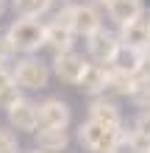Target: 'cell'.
<instances>
[{"label": "cell", "instance_id": "d4e9b609", "mask_svg": "<svg viewBox=\"0 0 150 153\" xmlns=\"http://www.w3.org/2000/svg\"><path fill=\"white\" fill-rule=\"evenodd\" d=\"M6 11V0H0V14H3Z\"/></svg>", "mask_w": 150, "mask_h": 153}, {"label": "cell", "instance_id": "30bf717a", "mask_svg": "<svg viewBox=\"0 0 150 153\" xmlns=\"http://www.w3.org/2000/svg\"><path fill=\"white\" fill-rule=\"evenodd\" d=\"M120 42L128 45V48H134L139 53L150 50V22L147 20H136L131 25H122L120 28Z\"/></svg>", "mask_w": 150, "mask_h": 153}, {"label": "cell", "instance_id": "5b68a950", "mask_svg": "<svg viewBox=\"0 0 150 153\" xmlns=\"http://www.w3.org/2000/svg\"><path fill=\"white\" fill-rule=\"evenodd\" d=\"M86 61L83 56H78L75 50H69V53H58L56 59H53V73H56L58 81H64V84H81V78L86 73Z\"/></svg>", "mask_w": 150, "mask_h": 153}, {"label": "cell", "instance_id": "4316f807", "mask_svg": "<svg viewBox=\"0 0 150 153\" xmlns=\"http://www.w3.org/2000/svg\"><path fill=\"white\" fill-rule=\"evenodd\" d=\"M36 153H45V150H36Z\"/></svg>", "mask_w": 150, "mask_h": 153}, {"label": "cell", "instance_id": "7a4b0ae2", "mask_svg": "<svg viewBox=\"0 0 150 153\" xmlns=\"http://www.w3.org/2000/svg\"><path fill=\"white\" fill-rule=\"evenodd\" d=\"M53 22H58L61 28H69L72 33H81V36H86V39L103 28L100 11H98V6H92V3H81V6H67V8H61Z\"/></svg>", "mask_w": 150, "mask_h": 153}, {"label": "cell", "instance_id": "2e32d148", "mask_svg": "<svg viewBox=\"0 0 150 153\" xmlns=\"http://www.w3.org/2000/svg\"><path fill=\"white\" fill-rule=\"evenodd\" d=\"M53 0H14V11L25 20H36L45 11H50Z\"/></svg>", "mask_w": 150, "mask_h": 153}, {"label": "cell", "instance_id": "ba28073f", "mask_svg": "<svg viewBox=\"0 0 150 153\" xmlns=\"http://www.w3.org/2000/svg\"><path fill=\"white\" fill-rule=\"evenodd\" d=\"M8 114V123H11V128H17V131H28V134H33L39 128V106H33L31 100H22L14 106L11 111H6Z\"/></svg>", "mask_w": 150, "mask_h": 153}, {"label": "cell", "instance_id": "7402d4cb", "mask_svg": "<svg viewBox=\"0 0 150 153\" xmlns=\"http://www.w3.org/2000/svg\"><path fill=\"white\" fill-rule=\"evenodd\" d=\"M14 45H11V39H8V33H0V61L3 59H11L14 56Z\"/></svg>", "mask_w": 150, "mask_h": 153}, {"label": "cell", "instance_id": "44dd1931", "mask_svg": "<svg viewBox=\"0 0 150 153\" xmlns=\"http://www.w3.org/2000/svg\"><path fill=\"white\" fill-rule=\"evenodd\" d=\"M0 153H20L17 137L11 131H6V128H0Z\"/></svg>", "mask_w": 150, "mask_h": 153}, {"label": "cell", "instance_id": "9a60e30c", "mask_svg": "<svg viewBox=\"0 0 150 153\" xmlns=\"http://www.w3.org/2000/svg\"><path fill=\"white\" fill-rule=\"evenodd\" d=\"M36 142H39V150L45 153H58L67 148V128H39L36 131Z\"/></svg>", "mask_w": 150, "mask_h": 153}, {"label": "cell", "instance_id": "d6986e66", "mask_svg": "<svg viewBox=\"0 0 150 153\" xmlns=\"http://www.w3.org/2000/svg\"><path fill=\"white\" fill-rule=\"evenodd\" d=\"M128 148L134 150V153H150V134L134 128V131L128 134Z\"/></svg>", "mask_w": 150, "mask_h": 153}, {"label": "cell", "instance_id": "ffe728a7", "mask_svg": "<svg viewBox=\"0 0 150 153\" xmlns=\"http://www.w3.org/2000/svg\"><path fill=\"white\" fill-rule=\"evenodd\" d=\"M20 100H22V95H20V86H17V84L0 92V109H6V111H11Z\"/></svg>", "mask_w": 150, "mask_h": 153}, {"label": "cell", "instance_id": "8992f818", "mask_svg": "<svg viewBox=\"0 0 150 153\" xmlns=\"http://www.w3.org/2000/svg\"><path fill=\"white\" fill-rule=\"evenodd\" d=\"M117 50H120V36H117V33L100 28L98 33H92V36H89V56L95 59V64L109 67L111 59L117 56Z\"/></svg>", "mask_w": 150, "mask_h": 153}, {"label": "cell", "instance_id": "ac0fdd59", "mask_svg": "<svg viewBox=\"0 0 150 153\" xmlns=\"http://www.w3.org/2000/svg\"><path fill=\"white\" fill-rule=\"evenodd\" d=\"M131 103H134L136 109H142V111H150V84H147V81H139V84L134 86Z\"/></svg>", "mask_w": 150, "mask_h": 153}, {"label": "cell", "instance_id": "52a82bcc", "mask_svg": "<svg viewBox=\"0 0 150 153\" xmlns=\"http://www.w3.org/2000/svg\"><path fill=\"white\" fill-rule=\"evenodd\" d=\"M69 125V106L61 97H47L39 103V128H67Z\"/></svg>", "mask_w": 150, "mask_h": 153}, {"label": "cell", "instance_id": "5bb4252c", "mask_svg": "<svg viewBox=\"0 0 150 153\" xmlns=\"http://www.w3.org/2000/svg\"><path fill=\"white\" fill-rule=\"evenodd\" d=\"M72 36L75 33L69 28H61L58 22H47V36H45V48H50L53 53H69L72 50Z\"/></svg>", "mask_w": 150, "mask_h": 153}, {"label": "cell", "instance_id": "8fae6325", "mask_svg": "<svg viewBox=\"0 0 150 153\" xmlns=\"http://www.w3.org/2000/svg\"><path fill=\"white\" fill-rule=\"evenodd\" d=\"M89 120L92 123H100V125H109V128H122V114H120V109L111 100H106V97H95V100H92V106H89Z\"/></svg>", "mask_w": 150, "mask_h": 153}, {"label": "cell", "instance_id": "cb8c5ba5", "mask_svg": "<svg viewBox=\"0 0 150 153\" xmlns=\"http://www.w3.org/2000/svg\"><path fill=\"white\" fill-rule=\"evenodd\" d=\"M17 81H14V73H8L6 67H0V92L3 89H8V86H14Z\"/></svg>", "mask_w": 150, "mask_h": 153}, {"label": "cell", "instance_id": "9c48e42d", "mask_svg": "<svg viewBox=\"0 0 150 153\" xmlns=\"http://www.w3.org/2000/svg\"><path fill=\"white\" fill-rule=\"evenodd\" d=\"M106 11H109V17L122 28V25H131V22L142 20L145 3H142V0H109Z\"/></svg>", "mask_w": 150, "mask_h": 153}, {"label": "cell", "instance_id": "7c38bea8", "mask_svg": "<svg viewBox=\"0 0 150 153\" xmlns=\"http://www.w3.org/2000/svg\"><path fill=\"white\" fill-rule=\"evenodd\" d=\"M78 86H81V92L98 97L100 92L109 89V67H103V64H86V73H83V78H81Z\"/></svg>", "mask_w": 150, "mask_h": 153}, {"label": "cell", "instance_id": "4fadbf2b", "mask_svg": "<svg viewBox=\"0 0 150 153\" xmlns=\"http://www.w3.org/2000/svg\"><path fill=\"white\" fill-rule=\"evenodd\" d=\"M139 64H142V53L120 42V50H117V56L111 59L109 70H114V73H125V75H139Z\"/></svg>", "mask_w": 150, "mask_h": 153}, {"label": "cell", "instance_id": "484cf974", "mask_svg": "<svg viewBox=\"0 0 150 153\" xmlns=\"http://www.w3.org/2000/svg\"><path fill=\"white\" fill-rule=\"evenodd\" d=\"M95 3H100V6H109V0H95Z\"/></svg>", "mask_w": 150, "mask_h": 153}, {"label": "cell", "instance_id": "6da1fadb", "mask_svg": "<svg viewBox=\"0 0 150 153\" xmlns=\"http://www.w3.org/2000/svg\"><path fill=\"white\" fill-rule=\"evenodd\" d=\"M78 142L89 153H120L122 145H128V134H122V128H109L86 120L78 128Z\"/></svg>", "mask_w": 150, "mask_h": 153}, {"label": "cell", "instance_id": "603a6c76", "mask_svg": "<svg viewBox=\"0 0 150 153\" xmlns=\"http://www.w3.org/2000/svg\"><path fill=\"white\" fill-rule=\"evenodd\" d=\"M139 81H147L150 84V50H145L142 53V64H139V75H136Z\"/></svg>", "mask_w": 150, "mask_h": 153}, {"label": "cell", "instance_id": "277c9868", "mask_svg": "<svg viewBox=\"0 0 150 153\" xmlns=\"http://www.w3.org/2000/svg\"><path fill=\"white\" fill-rule=\"evenodd\" d=\"M47 78H50V67L45 64V61L33 59V56H25L22 61H17V70H14L17 86H25V89H45V86H47Z\"/></svg>", "mask_w": 150, "mask_h": 153}, {"label": "cell", "instance_id": "3957f363", "mask_svg": "<svg viewBox=\"0 0 150 153\" xmlns=\"http://www.w3.org/2000/svg\"><path fill=\"white\" fill-rule=\"evenodd\" d=\"M8 39H11L14 50L20 53H36L39 48H45V36H47V25L39 22V20H25V17H20V20H14L11 25H8Z\"/></svg>", "mask_w": 150, "mask_h": 153}, {"label": "cell", "instance_id": "83f0119b", "mask_svg": "<svg viewBox=\"0 0 150 153\" xmlns=\"http://www.w3.org/2000/svg\"><path fill=\"white\" fill-rule=\"evenodd\" d=\"M0 67H3V64H0Z\"/></svg>", "mask_w": 150, "mask_h": 153}, {"label": "cell", "instance_id": "e0dca14e", "mask_svg": "<svg viewBox=\"0 0 150 153\" xmlns=\"http://www.w3.org/2000/svg\"><path fill=\"white\" fill-rule=\"evenodd\" d=\"M139 84L136 75H125V73H114V70H109V89H114L117 95H128L134 92V86Z\"/></svg>", "mask_w": 150, "mask_h": 153}]
</instances>
